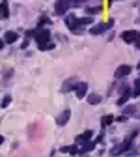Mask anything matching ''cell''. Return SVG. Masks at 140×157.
Wrapping results in <instances>:
<instances>
[{
    "label": "cell",
    "instance_id": "cell-26",
    "mask_svg": "<svg viewBox=\"0 0 140 157\" xmlns=\"http://www.w3.org/2000/svg\"><path fill=\"white\" fill-rule=\"evenodd\" d=\"M125 112H127V114H133V112H134V107H127Z\"/></svg>",
    "mask_w": 140,
    "mask_h": 157
},
{
    "label": "cell",
    "instance_id": "cell-1",
    "mask_svg": "<svg viewBox=\"0 0 140 157\" xmlns=\"http://www.w3.org/2000/svg\"><path fill=\"white\" fill-rule=\"evenodd\" d=\"M34 39H36V43H45V41H51V30L49 28H36L34 30Z\"/></svg>",
    "mask_w": 140,
    "mask_h": 157
},
{
    "label": "cell",
    "instance_id": "cell-6",
    "mask_svg": "<svg viewBox=\"0 0 140 157\" xmlns=\"http://www.w3.org/2000/svg\"><path fill=\"white\" fill-rule=\"evenodd\" d=\"M131 69H133L131 66H127V64H122V66H119V67L114 71V77H116V78H123V77H127V75L131 73Z\"/></svg>",
    "mask_w": 140,
    "mask_h": 157
},
{
    "label": "cell",
    "instance_id": "cell-13",
    "mask_svg": "<svg viewBox=\"0 0 140 157\" xmlns=\"http://www.w3.org/2000/svg\"><path fill=\"white\" fill-rule=\"evenodd\" d=\"M129 148H131V139H129V140H125V142H123L122 146L114 148V150H112V153H114V155H118V153H122V151H127Z\"/></svg>",
    "mask_w": 140,
    "mask_h": 157
},
{
    "label": "cell",
    "instance_id": "cell-22",
    "mask_svg": "<svg viewBox=\"0 0 140 157\" xmlns=\"http://www.w3.org/2000/svg\"><path fill=\"white\" fill-rule=\"evenodd\" d=\"M9 103H11V97H9V95H6L4 99H2V107H8Z\"/></svg>",
    "mask_w": 140,
    "mask_h": 157
},
{
    "label": "cell",
    "instance_id": "cell-11",
    "mask_svg": "<svg viewBox=\"0 0 140 157\" xmlns=\"http://www.w3.org/2000/svg\"><path fill=\"white\" fill-rule=\"evenodd\" d=\"M17 39H19V34L13 32V30H9V32L4 34V41H6V43H15Z\"/></svg>",
    "mask_w": 140,
    "mask_h": 157
},
{
    "label": "cell",
    "instance_id": "cell-10",
    "mask_svg": "<svg viewBox=\"0 0 140 157\" xmlns=\"http://www.w3.org/2000/svg\"><path fill=\"white\" fill-rule=\"evenodd\" d=\"M95 144H97V142H95V140H92V139H90V140H86L84 144H81V148H78V153H88V151H92V150L95 148Z\"/></svg>",
    "mask_w": 140,
    "mask_h": 157
},
{
    "label": "cell",
    "instance_id": "cell-14",
    "mask_svg": "<svg viewBox=\"0 0 140 157\" xmlns=\"http://www.w3.org/2000/svg\"><path fill=\"white\" fill-rule=\"evenodd\" d=\"M9 17V8H8V2H0V19H8Z\"/></svg>",
    "mask_w": 140,
    "mask_h": 157
},
{
    "label": "cell",
    "instance_id": "cell-20",
    "mask_svg": "<svg viewBox=\"0 0 140 157\" xmlns=\"http://www.w3.org/2000/svg\"><path fill=\"white\" fill-rule=\"evenodd\" d=\"M133 95L134 97H140V78L134 82V90H133Z\"/></svg>",
    "mask_w": 140,
    "mask_h": 157
},
{
    "label": "cell",
    "instance_id": "cell-21",
    "mask_svg": "<svg viewBox=\"0 0 140 157\" xmlns=\"http://www.w3.org/2000/svg\"><path fill=\"white\" fill-rule=\"evenodd\" d=\"M49 23H51V19H49V17H41V19H39V26L49 25Z\"/></svg>",
    "mask_w": 140,
    "mask_h": 157
},
{
    "label": "cell",
    "instance_id": "cell-5",
    "mask_svg": "<svg viewBox=\"0 0 140 157\" xmlns=\"http://www.w3.org/2000/svg\"><path fill=\"white\" fill-rule=\"evenodd\" d=\"M75 95L78 99H82V97L88 95V82H77L75 84Z\"/></svg>",
    "mask_w": 140,
    "mask_h": 157
},
{
    "label": "cell",
    "instance_id": "cell-4",
    "mask_svg": "<svg viewBox=\"0 0 140 157\" xmlns=\"http://www.w3.org/2000/svg\"><path fill=\"white\" fill-rule=\"evenodd\" d=\"M112 25H114V21H112V19H110V21H107V23L95 25V26H92V28H90V34H92V36H99V34L107 32L108 28H112Z\"/></svg>",
    "mask_w": 140,
    "mask_h": 157
},
{
    "label": "cell",
    "instance_id": "cell-27",
    "mask_svg": "<svg viewBox=\"0 0 140 157\" xmlns=\"http://www.w3.org/2000/svg\"><path fill=\"white\" fill-rule=\"evenodd\" d=\"M4 45H6V41H4V37H2V39H0V51L4 49Z\"/></svg>",
    "mask_w": 140,
    "mask_h": 157
},
{
    "label": "cell",
    "instance_id": "cell-8",
    "mask_svg": "<svg viewBox=\"0 0 140 157\" xmlns=\"http://www.w3.org/2000/svg\"><path fill=\"white\" fill-rule=\"evenodd\" d=\"M138 36V32L136 30H125V32H122V39L125 43H134V37Z\"/></svg>",
    "mask_w": 140,
    "mask_h": 157
},
{
    "label": "cell",
    "instance_id": "cell-17",
    "mask_svg": "<svg viewBox=\"0 0 140 157\" xmlns=\"http://www.w3.org/2000/svg\"><path fill=\"white\" fill-rule=\"evenodd\" d=\"M37 47H39V51H51V49H54V43L52 41H45V43H39Z\"/></svg>",
    "mask_w": 140,
    "mask_h": 157
},
{
    "label": "cell",
    "instance_id": "cell-18",
    "mask_svg": "<svg viewBox=\"0 0 140 157\" xmlns=\"http://www.w3.org/2000/svg\"><path fill=\"white\" fill-rule=\"evenodd\" d=\"M75 84H77L75 81H67V82L62 86V92H71V90H75Z\"/></svg>",
    "mask_w": 140,
    "mask_h": 157
},
{
    "label": "cell",
    "instance_id": "cell-12",
    "mask_svg": "<svg viewBox=\"0 0 140 157\" xmlns=\"http://www.w3.org/2000/svg\"><path fill=\"white\" fill-rule=\"evenodd\" d=\"M62 153H71V155H78V144H71V146H64L62 150H60Z\"/></svg>",
    "mask_w": 140,
    "mask_h": 157
},
{
    "label": "cell",
    "instance_id": "cell-15",
    "mask_svg": "<svg viewBox=\"0 0 140 157\" xmlns=\"http://www.w3.org/2000/svg\"><path fill=\"white\" fill-rule=\"evenodd\" d=\"M86 99H88L90 105H99L101 103V95L99 94H90V95H86Z\"/></svg>",
    "mask_w": 140,
    "mask_h": 157
},
{
    "label": "cell",
    "instance_id": "cell-24",
    "mask_svg": "<svg viewBox=\"0 0 140 157\" xmlns=\"http://www.w3.org/2000/svg\"><path fill=\"white\" fill-rule=\"evenodd\" d=\"M67 2H69V4H71V8H73V6H78V4H82L84 0H67Z\"/></svg>",
    "mask_w": 140,
    "mask_h": 157
},
{
    "label": "cell",
    "instance_id": "cell-28",
    "mask_svg": "<svg viewBox=\"0 0 140 157\" xmlns=\"http://www.w3.org/2000/svg\"><path fill=\"white\" fill-rule=\"evenodd\" d=\"M0 144H4V136L2 135H0Z\"/></svg>",
    "mask_w": 140,
    "mask_h": 157
},
{
    "label": "cell",
    "instance_id": "cell-25",
    "mask_svg": "<svg viewBox=\"0 0 140 157\" xmlns=\"http://www.w3.org/2000/svg\"><path fill=\"white\" fill-rule=\"evenodd\" d=\"M134 47H136V49H140V34L134 37Z\"/></svg>",
    "mask_w": 140,
    "mask_h": 157
},
{
    "label": "cell",
    "instance_id": "cell-29",
    "mask_svg": "<svg viewBox=\"0 0 140 157\" xmlns=\"http://www.w3.org/2000/svg\"><path fill=\"white\" fill-rule=\"evenodd\" d=\"M108 2H118V0H108Z\"/></svg>",
    "mask_w": 140,
    "mask_h": 157
},
{
    "label": "cell",
    "instance_id": "cell-16",
    "mask_svg": "<svg viewBox=\"0 0 140 157\" xmlns=\"http://www.w3.org/2000/svg\"><path fill=\"white\" fill-rule=\"evenodd\" d=\"M112 122H114V116H112V114H107V116L101 118V127H108Z\"/></svg>",
    "mask_w": 140,
    "mask_h": 157
},
{
    "label": "cell",
    "instance_id": "cell-19",
    "mask_svg": "<svg viewBox=\"0 0 140 157\" xmlns=\"http://www.w3.org/2000/svg\"><path fill=\"white\" fill-rule=\"evenodd\" d=\"M92 23H93L92 17H81V19H78V25H81V26H88V25H92Z\"/></svg>",
    "mask_w": 140,
    "mask_h": 157
},
{
    "label": "cell",
    "instance_id": "cell-2",
    "mask_svg": "<svg viewBox=\"0 0 140 157\" xmlns=\"http://www.w3.org/2000/svg\"><path fill=\"white\" fill-rule=\"evenodd\" d=\"M66 25L69 26V30L73 34H82V26L78 25V19L75 15H66Z\"/></svg>",
    "mask_w": 140,
    "mask_h": 157
},
{
    "label": "cell",
    "instance_id": "cell-23",
    "mask_svg": "<svg viewBox=\"0 0 140 157\" xmlns=\"http://www.w3.org/2000/svg\"><path fill=\"white\" fill-rule=\"evenodd\" d=\"M101 11V8H88V13L90 15H95V13H99Z\"/></svg>",
    "mask_w": 140,
    "mask_h": 157
},
{
    "label": "cell",
    "instance_id": "cell-9",
    "mask_svg": "<svg viewBox=\"0 0 140 157\" xmlns=\"http://www.w3.org/2000/svg\"><path fill=\"white\" fill-rule=\"evenodd\" d=\"M92 136H93V131H92V129H88V131H84L82 135H78V136H77V139H75V142H77L78 146H81V144H84L86 140H90V139H92Z\"/></svg>",
    "mask_w": 140,
    "mask_h": 157
},
{
    "label": "cell",
    "instance_id": "cell-7",
    "mask_svg": "<svg viewBox=\"0 0 140 157\" xmlns=\"http://www.w3.org/2000/svg\"><path fill=\"white\" fill-rule=\"evenodd\" d=\"M69 118H71V110H69V109H66L62 114H60V116L56 118V124H58L60 127H62V125H66V124L69 122Z\"/></svg>",
    "mask_w": 140,
    "mask_h": 157
},
{
    "label": "cell",
    "instance_id": "cell-3",
    "mask_svg": "<svg viewBox=\"0 0 140 157\" xmlns=\"http://www.w3.org/2000/svg\"><path fill=\"white\" fill-rule=\"evenodd\" d=\"M69 8H71V4L67 2V0H56V4H54V13L66 17L67 11H69Z\"/></svg>",
    "mask_w": 140,
    "mask_h": 157
}]
</instances>
